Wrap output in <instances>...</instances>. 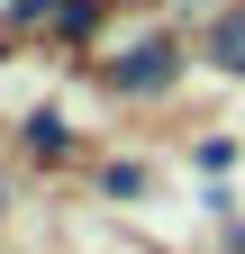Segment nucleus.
Returning a JSON list of instances; mask_svg holds the SVG:
<instances>
[{
	"label": "nucleus",
	"mask_w": 245,
	"mask_h": 254,
	"mask_svg": "<svg viewBox=\"0 0 245 254\" xmlns=\"http://www.w3.org/2000/svg\"><path fill=\"white\" fill-rule=\"evenodd\" d=\"M100 82H109V100H164V91L182 82V46H173V37H145V46H127V55H109Z\"/></svg>",
	"instance_id": "nucleus-1"
},
{
	"label": "nucleus",
	"mask_w": 245,
	"mask_h": 254,
	"mask_svg": "<svg viewBox=\"0 0 245 254\" xmlns=\"http://www.w3.org/2000/svg\"><path fill=\"white\" fill-rule=\"evenodd\" d=\"M200 55L218 64V73H236V82H245V0H236V9H218V18L200 27Z\"/></svg>",
	"instance_id": "nucleus-2"
},
{
	"label": "nucleus",
	"mask_w": 245,
	"mask_h": 254,
	"mask_svg": "<svg viewBox=\"0 0 245 254\" xmlns=\"http://www.w3.org/2000/svg\"><path fill=\"white\" fill-rule=\"evenodd\" d=\"M18 145H27V154H46V164H64V154H73V127L55 118V109H37V118L18 127Z\"/></svg>",
	"instance_id": "nucleus-3"
},
{
	"label": "nucleus",
	"mask_w": 245,
	"mask_h": 254,
	"mask_svg": "<svg viewBox=\"0 0 245 254\" xmlns=\"http://www.w3.org/2000/svg\"><path fill=\"white\" fill-rule=\"evenodd\" d=\"M91 18H100V0H64V18H55V37H91Z\"/></svg>",
	"instance_id": "nucleus-4"
}]
</instances>
